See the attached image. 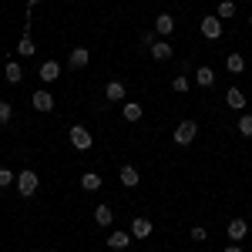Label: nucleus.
I'll return each mask as SVG.
<instances>
[{
	"label": "nucleus",
	"mask_w": 252,
	"mask_h": 252,
	"mask_svg": "<svg viewBox=\"0 0 252 252\" xmlns=\"http://www.w3.org/2000/svg\"><path fill=\"white\" fill-rule=\"evenodd\" d=\"M189 252H192V249H189Z\"/></svg>",
	"instance_id": "obj_33"
},
{
	"label": "nucleus",
	"mask_w": 252,
	"mask_h": 252,
	"mask_svg": "<svg viewBox=\"0 0 252 252\" xmlns=\"http://www.w3.org/2000/svg\"><path fill=\"white\" fill-rule=\"evenodd\" d=\"M195 135H198V125H195V121H182V125L175 128L172 138H175V145H192Z\"/></svg>",
	"instance_id": "obj_3"
},
{
	"label": "nucleus",
	"mask_w": 252,
	"mask_h": 252,
	"mask_svg": "<svg viewBox=\"0 0 252 252\" xmlns=\"http://www.w3.org/2000/svg\"><path fill=\"white\" fill-rule=\"evenodd\" d=\"M148 235H152V219H145V215L131 219V239H148Z\"/></svg>",
	"instance_id": "obj_7"
},
{
	"label": "nucleus",
	"mask_w": 252,
	"mask_h": 252,
	"mask_svg": "<svg viewBox=\"0 0 252 252\" xmlns=\"http://www.w3.org/2000/svg\"><path fill=\"white\" fill-rule=\"evenodd\" d=\"M118 178H121V185H125V189H135L138 182H141V178H138V168H135V165H125Z\"/></svg>",
	"instance_id": "obj_16"
},
{
	"label": "nucleus",
	"mask_w": 252,
	"mask_h": 252,
	"mask_svg": "<svg viewBox=\"0 0 252 252\" xmlns=\"http://www.w3.org/2000/svg\"><path fill=\"white\" fill-rule=\"evenodd\" d=\"M215 17H219V20H232V17H235V3H232V0H222Z\"/></svg>",
	"instance_id": "obj_23"
},
{
	"label": "nucleus",
	"mask_w": 252,
	"mask_h": 252,
	"mask_svg": "<svg viewBox=\"0 0 252 252\" xmlns=\"http://www.w3.org/2000/svg\"><path fill=\"white\" fill-rule=\"evenodd\" d=\"M58 78H61V64L58 61H44V64H40V81L51 84V81H58Z\"/></svg>",
	"instance_id": "obj_11"
},
{
	"label": "nucleus",
	"mask_w": 252,
	"mask_h": 252,
	"mask_svg": "<svg viewBox=\"0 0 252 252\" xmlns=\"http://www.w3.org/2000/svg\"><path fill=\"white\" fill-rule=\"evenodd\" d=\"M81 189H84V192H97V189H101V175L97 172H84L81 175Z\"/></svg>",
	"instance_id": "obj_17"
},
{
	"label": "nucleus",
	"mask_w": 252,
	"mask_h": 252,
	"mask_svg": "<svg viewBox=\"0 0 252 252\" xmlns=\"http://www.w3.org/2000/svg\"><path fill=\"white\" fill-rule=\"evenodd\" d=\"M225 67H229L232 74H242V67H246V58H242V54H229V58H225Z\"/></svg>",
	"instance_id": "obj_21"
},
{
	"label": "nucleus",
	"mask_w": 252,
	"mask_h": 252,
	"mask_svg": "<svg viewBox=\"0 0 252 252\" xmlns=\"http://www.w3.org/2000/svg\"><path fill=\"white\" fill-rule=\"evenodd\" d=\"M37 3H40V0H27V7H37Z\"/></svg>",
	"instance_id": "obj_31"
},
{
	"label": "nucleus",
	"mask_w": 252,
	"mask_h": 252,
	"mask_svg": "<svg viewBox=\"0 0 252 252\" xmlns=\"http://www.w3.org/2000/svg\"><path fill=\"white\" fill-rule=\"evenodd\" d=\"M67 141H71V145H74L78 152H88V148L94 145V135H91V131H88L84 125H74V128L67 131Z\"/></svg>",
	"instance_id": "obj_1"
},
{
	"label": "nucleus",
	"mask_w": 252,
	"mask_h": 252,
	"mask_svg": "<svg viewBox=\"0 0 252 252\" xmlns=\"http://www.w3.org/2000/svg\"><path fill=\"white\" fill-rule=\"evenodd\" d=\"M172 91L175 94H185V91H189V78H185V74H175L172 78Z\"/></svg>",
	"instance_id": "obj_24"
},
{
	"label": "nucleus",
	"mask_w": 252,
	"mask_h": 252,
	"mask_svg": "<svg viewBox=\"0 0 252 252\" xmlns=\"http://www.w3.org/2000/svg\"><path fill=\"white\" fill-rule=\"evenodd\" d=\"M104 97H108V101H125V84H121V81H111V84L104 88Z\"/></svg>",
	"instance_id": "obj_20"
},
{
	"label": "nucleus",
	"mask_w": 252,
	"mask_h": 252,
	"mask_svg": "<svg viewBox=\"0 0 252 252\" xmlns=\"http://www.w3.org/2000/svg\"><path fill=\"white\" fill-rule=\"evenodd\" d=\"M225 104H229L232 111H242V108H246V94H242L239 88H229V91H225Z\"/></svg>",
	"instance_id": "obj_13"
},
{
	"label": "nucleus",
	"mask_w": 252,
	"mask_h": 252,
	"mask_svg": "<svg viewBox=\"0 0 252 252\" xmlns=\"http://www.w3.org/2000/svg\"><path fill=\"white\" fill-rule=\"evenodd\" d=\"M249 24H252V17H249Z\"/></svg>",
	"instance_id": "obj_32"
},
{
	"label": "nucleus",
	"mask_w": 252,
	"mask_h": 252,
	"mask_svg": "<svg viewBox=\"0 0 252 252\" xmlns=\"http://www.w3.org/2000/svg\"><path fill=\"white\" fill-rule=\"evenodd\" d=\"M10 118H14V108H10V101H3V97H0V125H10Z\"/></svg>",
	"instance_id": "obj_25"
},
{
	"label": "nucleus",
	"mask_w": 252,
	"mask_h": 252,
	"mask_svg": "<svg viewBox=\"0 0 252 252\" xmlns=\"http://www.w3.org/2000/svg\"><path fill=\"white\" fill-rule=\"evenodd\" d=\"M225 232H229V239H232V242H242V239L249 235V222H246V219H232Z\"/></svg>",
	"instance_id": "obj_8"
},
{
	"label": "nucleus",
	"mask_w": 252,
	"mask_h": 252,
	"mask_svg": "<svg viewBox=\"0 0 252 252\" xmlns=\"http://www.w3.org/2000/svg\"><path fill=\"white\" fill-rule=\"evenodd\" d=\"M94 222L101 225V229H108V225L115 222V209H111V205H97L94 209Z\"/></svg>",
	"instance_id": "obj_12"
},
{
	"label": "nucleus",
	"mask_w": 252,
	"mask_h": 252,
	"mask_svg": "<svg viewBox=\"0 0 252 252\" xmlns=\"http://www.w3.org/2000/svg\"><path fill=\"white\" fill-rule=\"evenodd\" d=\"M37 185H40V182H37V172H34V168H24V172L17 175V192L20 195H34V192H37Z\"/></svg>",
	"instance_id": "obj_2"
},
{
	"label": "nucleus",
	"mask_w": 252,
	"mask_h": 252,
	"mask_svg": "<svg viewBox=\"0 0 252 252\" xmlns=\"http://www.w3.org/2000/svg\"><path fill=\"white\" fill-rule=\"evenodd\" d=\"M225 252H242V249H239V246H225Z\"/></svg>",
	"instance_id": "obj_30"
},
{
	"label": "nucleus",
	"mask_w": 252,
	"mask_h": 252,
	"mask_svg": "<svg viewBox=\"0 0 252 252\" xmlns=\"http://www.w3.org/2000/svg\"><path fill=\"white\" fill-rule=\"evenodd\" d=\"M148 51H152V58H155V61H172V44H168L165 37L155 40V44H152Z\"/></svg>",
	"instance_id": "obj_10"
},
{
	"label": "nucleus",
	"mask_w": 252,
	"mask_h": 252,
	"mask_svg": "<svg viewBox=\"0 0 252 252\" xmlns=\"http://www.w3.org/2000/svg\"><path fill=\"white\" fill-rule=\"evenodd\" d=\"M155 40H158V34H155V31H145V34H141V44H145V47H152Z\"/></svg>",
	"instance_id": "obj_29"
},
{
	"label": "nucleus",
	"mask_w": 252,
	"mask_h": 252,
	"mask_svg": "<svg viewBox=\"0 0 252 252\" xmlns=\"http://www.w3.org/2000/svg\"><path fill=\"white\" fill-rule=\"evenodd\" d=\"M121 115H125V121H141V115H145V108H141L138 101H128V104L121 108Z\"/></svg>",
	"instance_id": "obj_19"
},
{
	"label": "nucleus",
	"mask_w": 252,
	"mask_h": 252,
	"mask_svg": "<svg viewBox=\"0 0 252 252\" xmlns=\"http://www.w3.org/2000/svg\"><path fill=\"white\" fill-rule=\"evenodd\" d=\"M31 104H34V111H54V94L51 91H34V97H31Z\"/></svg>",
	"instance_id": "obj_6"
},
{
	"label": "nucleus",
	"mask_w": 252,
	"mask_h": 252,
	"mask_svg": "<svg viewBox=\"0 0 252 252\" xmlns=\"http://www.w3.org/2000/svg\"><path fill=\"white\" fill-rule=\"evenodd\" d=\"M10 182H17V175H10L7 168H0V189H7Z\"/></svg>",
	"instance_id": "obj_27"
},
{
	"label": "nucleus",
	"mask_w": 252,
	"mask_h": 252,
	"mask_svg": "<svg viewBox=\"0 0 252 252\" xmlns=\"http://www.w3.org/2000/svg\"><path fill=\"white\" fill-rule=\"evenodd\" d=\"M189 235H192L195 242H205V239H209V232H205L202 225H195V229H192V232H189Z\"/></svg>",
	"instance_id": "obj_28"
},
{
	"label": "nucleus",
	"mask_w": 252,
	"mask_h": 252,
	"mask_svg": "<svg viewBox=\"0 0 252 252\" xmlns=\"http://www.w3.org/2000/svg\"><path fill=\"white\" fill-rule=\"evenodd\" d=\"M128 242H131V232H111L108 235V249H115V252L128 249Z\"/></svg>",
	"instance_id": "obj_14"
},
{
	"label": "nucleus",
	"mask_w": 252,
	"mask_h": 252,
	"mask_svg": "<svg viewBox=\"0 0 252 252\" xmlns=\"http://www.w3.org/2000/svg\"><path fill=\"white\" fill-rule=\"evenodd\" d=\"M88 64H91V51H88V47H74L71 58H67V67H71V71H81V67H88Z\"/></svg>",
	"instance_id": "obj_5"
},
{
	"label": "nucleus",
	"mask_w": 252,
	"mask_h": 252,
	"mask_svg": "<svg viewBox=\"0 0 252 252\" xmlns=\"http://www.w3.org/2000/svg\"><path fill=\"white\" fill-rule=\"evenodd\" d=\"M198 31H202V37L219 40V37H222V20H219V17H202V20H198Z\"/></svg>",
	"instance_id": "obj_4"
},
{
	"label": "nucleus",
	"mask_w": 252,
	"mask_h": 252,
	"mask_svg": "<svg viewBox=\"0 0 252 252\" xmlns=\"http://www.w3.org/2000/svg\"><path fill=\"white\" fill-rule=\"evenodd\" d=\"M239 135H242V138H252V115H242V118H239Z\"/></svg>",
	"instance_id": "obj_26"
},
{
	"label": "nucleus",
	"mask_w": 252,
	"mask_h": 252,
	"mask_svg": "<svg viewBox=\"0 0 252 252\" xmlns=\"http://www.w3.org/2000/svg\"><path fill=\"white\" fill-rule=\"evenodd\" d=\"M3 74H7V81H10V84H20V81H24V67H20L17 61H7Z\"/></svg>",
	"instance_id": "obj_18"
},
{
	"label": "nucleus",
	"mask_w": 252,
	"mask_h": 252,
	"mask_svg": "<svg viewBox=\"0 0 252 252\" xmlns=\"http://www.w3.org/2000/svg\"><path fill=\"white\" fill-rule=\"evenodd\" d=\"M172 31H175V17H172V14H158V17H155V34H158V37H168Z\"/></svg>",
	"instance_id": "obj_9"
},
{
	"label": "nucleus",
	"mask_w": 252,
	"mask_h": 252,
	"mask_svg": "<svg viewBox=\"0 0 252 252\" xmlns=\"http://www.w3.org/2000/svg\"><path fill=\"white\" fill-rule=\"evenodd\" d=\"M195 81H198V88H212L215 84V71L209 67V64H202V67L195 71Z\"/></svg>",
	"instance_id": "obj_15"
},
{
	"label": "nucleus",
	"mask_w": 252,
	"mask_h": 252,
	"mask_svg": "<svg viewBox=\"0 0 252 252\" xmlns=\"http://www.w3.org/2000/svg\"><path fill=\"white\" fill-rule=\"evenodd\" d=\"M37 51V44H34V37H20V44H17V54L20 58H31Z\"/></svg>",
	"instance_id": "obj_22"
}]
</instances>
